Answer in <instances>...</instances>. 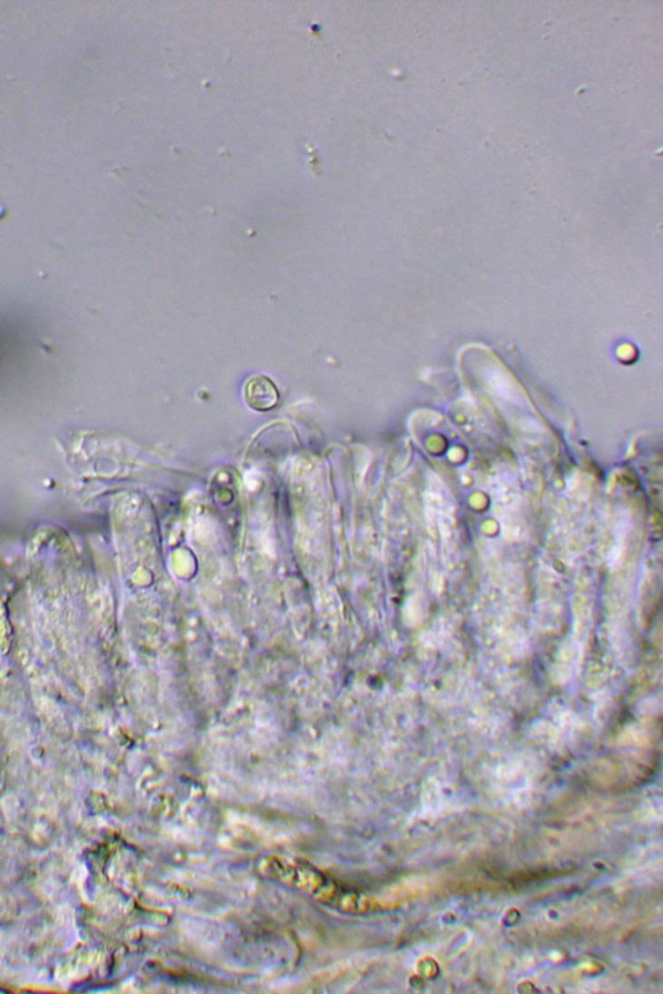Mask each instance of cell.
Wrapping results in <instances>:
<instances>
[{
  "label": "cell",
  "mask_w": 663,
  "mask_h": 994,
  "mask_svg": "<svg viewBox=\"0 0 663 994\" xmlns=\"http://www.w3.org/2000/svg\"><path fill=\"white\" fill-rule=\"evenodd\" d=\"M244 398L254 411L268 412L278 404L280 394L268 377L257 375L250 377L245 385Z\"/></svg>",
  "instance_id": "6da1fadb"
}]
</instances>
